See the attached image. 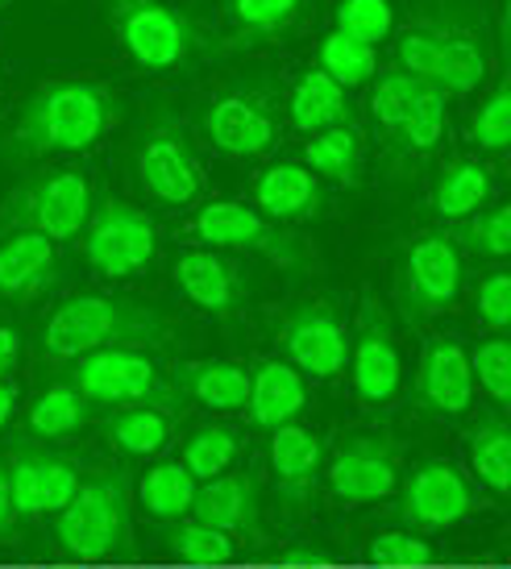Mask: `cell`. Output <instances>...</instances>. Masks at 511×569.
Returning a JSON list of instances; mask_svg holds the SVG:
<instances>
[{
    "label": "cell",
    "instance_id": "cell-1",
    "mask_svg": "<svg viewBox=\"0 0 511 569\" xmlns=\"http://www.w3.org/2000/svg\"><path fill=\"white\" fill-rule=\"evenodd\" d=\"M400 71L445 96H465L491 76V30L482 0H424L395 38Z\"/></svg>",
    "mask_w": 511,
    "mask_h": 569
},
{
    "label": "cell",
    "instance_id": "cell-2",
    "mask_svg": "<svg viewBox=\"0 0 511 569\" xmlns=\"http://www.w3.org/2000/svg\"><path fill=\"white\" fill-rule=\"evenodd\" d=\"M117 126V96L92 80H54L21 104L4 159L33 162L50 154H83Z\"/></svg>",
    "mask_w": 511,
    "mask_h": 569
},
{
    "label": "cell",
    "instance_id": "cell-3",
    "mask_svg": "<svg viewBox=\"0 0 511 569\" xmlns=\"http://www.w3.org/2000/svg\"><path fill=\"white\" fill-rule=\"evenodd\" d=\"M176 337L171 317L146 300L83 291L63 300L42 325V353L76 362L97 349H162Z\"/></svg>",
    "mask_w": 511,
    "mask_h": 569
},
{
    "label": "cell",
    "instance_id": "cell-4",
    "mask_svg": "<svg viewBox=\"0 0 511 569\" xmlns=\"http://www.w3.org/2000/svg\"><path fill=\"white\" fill-rule=\"evenodd\" d=\"M59 549L76 561H109L129 545V478L126 470H104L83 478L76 499L54 516Z\"/></svg>",
    "mask_w": 511,
    "mask_h": 569
},
{
    "label": "cell",
    "instance_id": "cell-5",
    "mask_svg": "<svg viewBox=\"0 0 511 569\" xmlns=\"http://www.w3.org/2000/svg\"><path fill=\"white\" fill-rule=\"evenodd\" d=\"M92 217V183L76 167H54L26 179L0 204V238L4 233H42L54 246L83 233Z\"/></svg>",
    "mask_w": 511,
    "mask_h": 569
},
{
    "label": "cell",
    "instance_id": "cell-6",
    "mask_svg": "<svg viewBox=\"0 0 511 569\" xmlns=\"http://www.w3.org/2000/svg\"><path fill=\"white\" fill-rule=\"evenodd\" d=\"M71 387L80 391L92 408H162L176 411V387L159 370V362L146 349H97L76 358Z\"/></svg>",
    "mask_w": 511,
    "mask_h": 569
},
{
    "label": "cell",
    "instance_id": "cell-7",
    "mask_svg": "<svg viewBox=\"0 0 511 569\" xmlns=\"http://www.w3.org/2000/svg\"><path fill=\"white\" fill-rule=\"evenodd\" d=\"M104 21L146 71H176L196 50L192 21L162 0H104Z\"/></svg>",
    "mask_w": 511,
    "mask_h": 569
},
{
    "label": "cell",
    "instance_id": "cell-8",
    "mask_svg": "<svg viewBox=\"0 0 511 569\" xmlns=\"http://www.w3.org/2000/svg\"><path fill=\"white\" fill-rule=\"evenodd\" d=\"M83 258L104 279H129L154 262L159 253V224L146 208L104 196L92 204V217L83 224Z\"/></svg>",
    "mask_w": 511,
    "mask_h": 569
},
{
    "label": "cell",
    "instance_id": "cell-9",
    "mask_svg": "<svg viewBox=\"0 0 511 569\" xmlns=\"http://www.w3.org/2000/svg\"><path fill=\"white\" fill-rule=\"evenodd\" d=\"M462 291V250L449 233H424L403 253L400 303L408 320L441 317L458 303Z\"/></svg>",
    "mask_w": 511,
    "mask_h": 569
},
{
    "label": "cell",
    "instance_id": "cell-10",
    "mask_svg": "<svg viewBox=\"0 0 511 569\" xmlns=\"http://www.w3.org/2000/svg\"><path fill=\"white\" fill-rule=\"evenodd\" d=\"M192 233L212 250H246L262 253L279 267H304V250L300 241L283 233L262 212L238 204V200H212L192 217Z\"/></svg>",
    "mask_w": 511,
    "mask_h": 569
},
{
    "label": "cell",
    "instance_id": "cell-11",
    "mask_svg": "<svg viewBox=\"0 0 511 569\" xmlns=\"http://www.w3.org/2000/svg\"><path fill=\"white\" fill-rule=\"evenodd\" d=\"M138 179L150 200H159L167 208L192 204L196 196L204 191V171L196 159L188 133L176 121H154L146 133L142 150H138Z\"/></svg>",
    "mask_w": 511,
    "mask_h": 569
},
{
    "label": "cell",
    "instance_id": "cell-12",
    "mask_svg": "<svg viewBox=\"0 0 511 569\" xmlns=\"http://www.w3.org/2000/svg\"><path fill=\"white\" fill-rule=\"evenodd\" d=\"M350 379L362 403L395 399L403 382L395 329H391V317L379 300H362V308H358V320H353L350 332Z\"/></svg>",
    "mask_w": 511,
    "mask_h": 569
},
{
    "label": "cell",
    "instance_id": "cell-13",
    "mask_svg": "<svg viewBox=\"0 0 511 569\" xmlns=\"http://www.w3.org/2000/svg\"><path fill=\"white\" fill-rule=\"evenodd\" d=\"M279 341L288 349L291 366L312 379H337L350 362V332L329 303L308 300L283 317Z\"/></svg>",
    "mask_w": 511,
    "mask_h": 569
},
{
    "label": "cell",
    "instance_id": "cell-14",
    "mask_svg": "<svg viewBox=\"0 0 511 569\" xmlns=\"http://www.w3.org/2000/svg\"><path fill=\"white\" fill-rule=\"evenodd\" d=\"M204 133L224 154L254 159L279 142V109L267 92H224L204 109Z\"/></svg>",
    "mask_w": 511,
    "mask_h": 569
},
{
    "label": "cell",
    "instance_id": "cell-15",
    "mask_svg": "<svg viewBox=\"0 0 511 569\" xmlns=\"http://www.w3.org/2000/svg\"><path fill=\"white\" fill-rule=\"evenodd\" d=\"M341 503H379L400 487V453L387 437H350L324 466Z\"/></svg>",
    "mask_w": 511,
    "mask_h": 569
},
{
    "label": "cell",
    "instance_id": "cell-16",
    "mask_svg": "<svg viewBox=\"0 0 511 569\" xmlns=\"http://www.w3.org/2000/svg\"><path fill=\"white\" fill-rule=\"evenodd\" d=\"M479 507L474 487L453 461H424L400 490V520L412 528H453Z\"/></svg>",
    "mask_w": 511,
    "mask_h": 569
},
{
    "label": "cell",
    "instance_id": "cell-17",
    "mask_svg": "<svg viewBox=\"0 0 511 569\" xmlns=\"http://www.w3.org/2000/svg\"><path fill=\"white\" fill-rule=\"evenodd\" d=\"M415 403L432 416H462L474 403V370L470 353L449 337L424 346L415 366Z\"/></svg>",
    "mask_w": 511,
    "mask_h": 569
},
{
    "label": "cell",
    "instance_id": "cell-18",
    "mask_svg": "<svg viewBox=\"0 0 511 569\" xmlns=\"http://www.w3.org/2000/svg\"><path fill=\"white\" fill-rule=\"evenodd\" d=\"M192 520L233 540H262V499L250 475H217L196 487Z\"/></svg>",
    "mask_w": 511,
    "mask_h": 569
},
{
    "label": "cell",
    "instance_id": "cell-19",
    "mask_svg": "<svg viewBox=\"0 0 511 569\" xmlns=\"http://www.w3.org/2000/svg\"><path fill=\"white\" fill-rule=\"evenodd\" d=\"M171 279L183 291V300L217 320H229L246 303V279L241 270L212 250H188L176 258Z\"/></svg>",
    "mask_w": 511,
    "mask_h": 569
},
{
    "label": "cell",
    "instance_id": "cell-20",
    "mask_svg": "<svg viewBox=\"0 0 511 569\" xmlns=\"http://www.w3.org/2000/svg\"><path fill=\"white\" fill-rule=\"evenodd\" d=\"M59 279V246L42 233H4L0 238V296L33 300Z\"/></svg>",
    "mask_w": 511,
    "mask_h": 569
},
{
    "label": "cell",
    "instance_id": "cell-21",
    "mask_svg": "<svg viewBox=\"0 0 511 569\" xmlns=\"http://www.w3.org/2000/svg\"><path fill=\"white\" fill-rule=\"evenodd\" d=\"M254 204L267 221H308L324 212V188L304 162H271L254 179Z\"/></svg>",
    "mask_w": 511,
    "mask_h": 569
},
{
    "label": "cell",
    "instance_id": "cell-22",
    "mask_svg": "<svg viewBox=\"0 0 511 569\" xmlns=\"http://www.w3.org/2000/svg\"><path fill=\"white\" fill-rule=\"evenodd\" d=\"M308 403V382L291 362H262L250 370V396H246V411L254 428H274L291 425Z\"/></svg>",
    "mask_w": 511,
    "mask_h": 569
},
{
    "label": "cell",
    "instance_id": "cell-23",
    "mask_svg": "<svg viewBox=\"0 0 511 569\" xmlns=\"http://www.w3.org/2000/svg\"><path fill=\"white\" fill-rule=\"evenodd\" d=\"M171 387L212 411H241L250 396V370L241 362H221V358L179 362L171 370Z\"/></svg>",
    "mask_w": 511,
    "mask_h": 569
},
{
    "label": "cell",
    "instance_id": "cell-24",
    "mask_svg": "<svg viewBox=\"0 0 511 569\" xmlns=\"http://www.w3.org/2000/svg\"><path fill=\"white\" fill-rule=\"evenodd\" d=\"M320 458H324V445H320L317 428L295 425V420L274 428L271 466H274V478H279V490L288 495L291 503H304L308 495H312L320 475Z\"/></svg>",
    "mask_w": 511,
    "mask_h": 569
},
{
    "label": "cell",
    "instance_id": "cell-25",
    "mask_svg": "<svg viewBox=\"0 0 511 569\" xmlns=\"http://www.w3.org/2000/svg\"><path fill=\"white\" fill-rule=\"evenodd\" d=\"M362 154H367V146H362V129L358 121H341V126H329L320 129L317 138L304 146V167L317 179H333L341 188H358L362 183Z\"/></svg>",
    "mask_w": 511,
    "mask_h": 569
},
{
    "label": "cell",
    "instance_id": "cell-26",
    "mask_svg": "<svg viewBox=\"0 0 511 569\" xmlns=\"http://www.w3.org/2000/svg\"><path fill=\"white\" fill-rule=\"evenodd\" d=\"M308 0H224L229 9V50L274 42L300 21Z\"/></svg>",
    "mask_w": 511,
    "mask_h": 569
},
{
    "label": "cell",
    "instance_id": "cell-27",
    "mask_svg": "<svg viewBox=\"0 0 511 569\" xmlns=\"http://www.w3.org/2000/svg\"><path fill=\"white\" fill-rule=\"evenodd\" d=\"M288 117L295 129H304V133H320V129L329 126H341V121H350V100H345V88L333 83L320 67L304 71L295 88L288 96Z\"/></svg>",
    "mask_w": 511,
    "mask_h": 569
},
{
    "label": "cell",
    "instance_id": "cell-28",
    "mask_svg": "<svg viewBox=\"0 0 511 569\" xmlns=\"http://www.w3.org/2000/svg\"><path fill=\"white\" fill-rule=\"evenodd\" d=\"M104 441L126 458H154L176 441V416L162 408H121L104 420Z\"/></svg>",
    "mask_w": 511,
    "mask_h": 569
},
{
    "label": "cell",
    "instance_id": "cell-29",
    "mask_svg": "<svg viewBox=\"0 0 511 569\" xmlns=\"http://www.w3.org/2000/svg\"><path fill=\"white\" fill-rule=\"evenodd\" d=\"M491 200V171L474 159H453L432 183V212L445 221H465Z\"/></svg>",
    "mask_w": 511,
    "mask_h": 569
},
{
    "label": "cell",
    "instance_id": "cell-30",
    "mask_svg": "<svg viewBox=\"0 0 511 569\" xmlns=\"http://www.w3.org/2000/svg\"><path fill=\"white\" fill-rule=\"evenodd\" d=\"M470 470L491 495H508L511 490V428L499 416H482L470 428Z\"/></svg>",
    "mask_w": 511,
    "mask_h": 569
},
{
    "label": "cell",
    "instance_id": "cell-31",
    "mask_svg": "<svg viewBox=\"0 0 511 569\" xmlns=\"http://www.w3.org/2000/svg\"><path fill=\"white\" fill-rule=\"evenodd\" d=\"M196 482L179 461H159V466H150L142 475V487H138V499L150 516H159V520H188L192 516V503H196Z\"/></svg>",
    "mask_w": 511,
    "mask_h": 569
},
{
    "label": "cell",
    "instance_id": "cell-32",
    "mask_svg": "<svg viewBox=\"0 0 511 569\" xmlns=\"http://www.w3.org/2000/svg\"><path fill=\"white\" fill-rule=\"evenodd\" d=\"M88 420H92V403L71 382H54V387H47L30 403V432L33 437H47V441L80 432Z\"/></svg>",
    "mask_w": 511,
    "mask_h": 569
},
{
    "label": "cell",
    "instance_id": "cell-33",
    "mask_svg": "<svg viewBox=\"0 0 511 569\" xmlns=\"http://www.w3.org/2000/svg\"><path fill=\"white\" fill-rule=\"evenodd\" d=\"M167 549L188 566H229L238 557V540L188 516V520H176L167 528Z\"/></svg>",
    "mask_w": 511,
    "mask_h": 569
},
{
    "label": "cell",
    "instance_id": "cell-34",
    "mask_svg": "<svg viewBox=\"0 0 511 569\" xmlns=\"http://www.w3.org/2000/svg\"><path fill=\"white\" fill-rule=\"evenodd\" d=\"M238 449H241V437L229 425H204L188 437L179 466H183L196 482H208V478H217V475H229Z\"/></svg>",
    "mask_w": 511,
    "mask_h": 569
},
{
    "label": "cell",
    "instance_id": "cell-35",
    "mask_svg": "<svg viewBox=\"0 0 511 569\" xmlns=\"http://www.w3.org/2000/svg\"><path fill=\"white\" fill-rule=\"evenodd\" d=\"M320 71L341 88H358L379 71V54L367 42H353V38L333 30L320 42Z\"/></svg>",
    "mask_w": 511,
    "mask_h": 569
},
{
    "label": "cell",
    "instance_id": "cell-36",
    "mask_svg": "<svg viewBox=\"0 0 511 569\" xmlns=\"http://www.w3.org/2000/svg\"><path fill=\"white\" fill-rule=\"evenodd\" d=\"M4 470H9L17 516H47V453L21 445L13 458L4 461Z\"/></svg>",
    "mask_w": 511,
    "mask_h": 569
},
{
    "label": "cell",
    "instance_id": "cell-37",
    "mask_svg": "<svg viewBox=\"0 0 511 569\" xmlns=\"http://www.w3.org/2000/svg\"><path fill=\"white\" fill-rule=\"evenodd\" d=\"M445 92H437V88H424V92L415 96V104L408 109V117L400 121L395 129V138L408 154H429L432 146L445 138Z\"/></svg>",
    "mask_w": 511,
    "mask_h": 569
},
{
    "label": "cell",
    "instance_id": "cell-38",
    "mask_svg": "<svg viewBox=\"0 0 511 569\" xmlns=\"http://www.w3.org/2000/svg\"><path fill=\"white\" fill-rule=\"evenodd\" d=\"M453 246L479 253V258H508L511 250V212L499 208H479L474 217H465L462 229L453 233Z\"/></svg>",
    "mask_w": 511,
    "mask_h": 569
},
{
    "label": "cell",
    "instance_id": "cell-39",
    "mask_svg": "<svg viewBox=\"0 0 511 569\" xmlns=\"http://www.w3.org/2000/svg\"><path fill=\"white\" fill-rule=\"evenodd\" d=\"M470 370L474 382L491 396L495 408H511V346L508 337H487L474 353H470Z\"/></svg>",
    "mask_w": 511,
    "mask_h": 569
},
{
    "label": "cell",
    "instance_id": "cell-40",
    "mask_svg": "<svg viewBox=\"0 0 511 569\" xmlns=\"http://www.w3.org/2000/svg\"><path fill=\"white\" fill-rule=\"evenodd\" d=\"M424 88H429V83H420L415 76H408V71H387V76H379L374 92H370V117H374L387 133H395L400 121L408 117V109L415 104V96L424 92Z\"/></svg>",
    "mask_w": 511,
    "mask_h": 569
},
{
    "label": "cell",
    "instance_id": "cell-41",
    "mask_svg": "<svg viewBox=\"0 0 511 569\" xmlns=\"http://www.w3.org/2000/svg\"><path fill=\"white\" fill-rule=\"evenodd\" d=\"M395 26L391 0H341L337 4V33H345L353 42L379 47Z\"/></svg>",
    "mask_w": 511,
    "mask_h": 569
},
{
    "label": "cell",
    "instance_id": "cell-42",
    "mask_svg": "<svg viewBox=\"0 0 511 569\" xmlns=\"http://www.w3.org/2000/svg\"><path fill=\"white\" fill-rule=\"evenodd\" d=\"M470 142L487 150V154H499V150H508L511 142V83L499 80L495 92L487 96L474 112V121H470Z\"/></svg>",
    "mask_w": 511,
    "mask_h": 569
},
{
    "label": "cell",
    "instance_id": "cell-43",
    "mask_svg": "<svg viewBox=\"0 0 511 569\" xmlns=\"http://www.w3.org/2000/svg\"><path fill=\"white\" fill-rule=\"evenodd\" d=\"M367 557L374 566L408 569V566H432V561H437V549H432L424 537H412V532H379V537L370 540Z\"/></svg>",
    "mask_w": 511,
    "mask_h": 569
},
{
    "label": "cell",
    "instance_id": "cell-44",
    "mask_svg": "<svg viewBox=\"0 0 511 569\" xmlns=\"http://www.w3.org/2000/svg\"><path fill=\"white\" fill-rule=\"evenodd\" d=\"M474 308H479V320L491 332H503L511 325V274L508 270H491L479 283V296H474Z\"/></svg>",
    "mask_w": 511,
    "mask_h": 569
},
{
    "label": "cell",
    "instance_id": "cell-45",
    "mask_svg": "<svg viewBox=\"0 0 511 569\" xmlns=\"http://www.w3.org/2000/svg\"><path fill=\"white\" fill-rule=\"evenodd\" d=\"M80 470H76V461L59 458V453H47V516H59L71 499H76V490H80Z\"/></svg>",
    "mask_w": 511,
    "mask_h": 569
},
{
    "label": "cell",
    "instance_id": "cell-46",
    "mask_svg": "<svg viewBox=\"0 0 511 569\" xmlns=\"http://www.w3.org/2000/svg\"><path fill=\"white\" fill-rule=\"evenodd\" d=\"M21 520L13 507V490H9V470H4V461H0V540L13 532V523Z\"/></svg>",
    "mask_w": 511,
    "mask_h": 569
},
{
    "label": "cell",
    "instance_id": "cell-47",
    "mask_svg": "<svg viewBox=\"0 0 511 569\" xmlns=\"http://www.w3.org/2000/svg\"><path fill=\"white\" fill-rule=\"evenodd\" d=\"M17 353H21V332L0 325V379H9L17 366Z\"/></svg>",
    "mask_w": 511,
    "mask_h": 569
},
{
    "label": "cell",
    "instance_id": "cell-48",
    "mask_svg": "<svg viewBox=\"0 0 511 569\" xmlns=\"http://www.w3.org/2000/svg\"><path fill=\"white\" fill-rule=\"evenodd\" d=\"M279 566H288V569H317V566H324V553H320V549H288V553L279 557Z\"/></svg>",
    "mask_w": 511,
    "mask_h": 569
},
{
    "label": "cell",
    "instance_id": "cell-49",
    "mask_svg": "<svg viewBox=\"0 0 511 569\" xmlns=\"http://www.w3.org/2000/svg\"><path fill=\"white\" fill-rule=\"evenodd\" d=\"M13 408H17V382L0 379V428L13 420Z\"/></svg>",
    "mask_w": 511,
    "mask_h": 569
},
{
    "label": "cell",
    "instance_id": "cell-50",
    "mask_svg": "<svg viewBox=\"0 0 511 569\" xmlns=\"http://www.w3.org/2000/svg\"><path fill=\"white\" fill-rule=\"evenodd\" d=\"M0 4H4V0H0Z\"/></svg>",
    "mask_w": 511,
    "mask_h": 569
},
{
    "label": "cell",
    "instance_id": "cell-51",
    "mask_svg": "<svg viewBox=\"0 0 511 569\" xmlns=\"http://www.w3.org/2000/svg\"><path fill=\"white\" fill-rule=\"evenodd\" d=\"M283 569H288V566H283Z\"/></svg>",
    "mask_w": 511,
    "mask_h": 569
}]
</instances>
